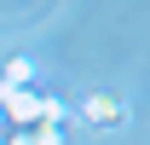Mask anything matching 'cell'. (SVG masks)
Returning <instances> with one entry per match:
<instances>
[{
  "mask_svg": "<svg viewBox=\"0 0 150 145\" xmlns=\"http://www.w3.org/2000/svg\"><path fill=\"white\" fill-rule=\"evenodd\" d=\"M6 145H35V134H29V128H18V134H12Z\"/></svg>",
  "mask_w": 150,
  "mask_h": 145,
  "instance_id": "cell-3",
  "label": "cell"
},
{
  "mask_svg": "<svg viewBox=\"0 0 150 145\" xmlns=\"http://www.w3.org/2000/svg\"><path fill=\"white\" fill-rule=\"evenodd\" d=\"M0 145H6V139H0Z\"/></svg>",
  "mask_w": 150,
  "mask_h": 145,
  "instance_id": "cell-5",
  "label": "cell"
},
{
  "mask_svg": "<svg viewBox=\"0 0 150 145\" xmlns=\"http://www.w3.org/2000/svg\"><path fill=\"white\" fill-rule=\"evenodd\" d=\"M29 81H35V64H29V58H12V64H6V75H0V87H6V93L29 87Z\"/></svg>",
  "mask_w": 150,
  "mask_h": 145,
  "instance_id": "cell-2",
  "label": "cell"
},
{
  "mask_svg": "<svg viewBox=\"0 0 150 145\" xmlns=\"http://www.w3.org/2000/svg\"><path fill=\"white\" fill-rule=\"evenodd\" d=\"M0 122H6V116H0Z\"/></svg>",
  "mask_w": 150,
  "mask_h": 145,
  "instance_id": "cell-4",
  "label": "cell"
},
{
  "mask_svg": "<svg viewBox=\"0 0 150 145\" xmlns=\"http://www.w3.org/2000/svg\"><path fill=\"white\" fill-rule=\"evenodd\" d=\"M87 122L115 128V122H121V99H110V93H104V99H87Z\"/></svg>",
  "mask_w": 150,
  "mask_h": 145,
  "instance_id": "cell-1",
  "label": "cell"
}]
</instances>
